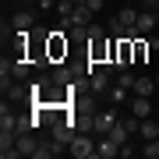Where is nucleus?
<instances>
[{
  "label": "nucleus",
  "instance_id": "nucleus-8",
  "mask_svg": "<svg viewBox=\"0 0 159 159\" xmlns=\"http://www.w3.org/2000/svg\"><path fill=\"white\" fill-rule=\"evenodd\" d=\"M35 148H39V142L32 138V131L29 134H18V152L21 156H35Z\"/></svg>",
  "mask_w": 159,
  "mask_h": 159
},
{
  "label": "nucleus",
  "instance_id": "nucleus-14",
  "mask_svg": "<svg viewBox=\"0 0 159 159\" xmlns=\"http://www.w3.org/2000/svg\"><path fill=\"white\" fill-rule=\"evenodd\" d=\"M120 25H124V29H131V25H138V11H134V7H120Z\"/></svg>",
  "mask_w": 159,
  "mask_h": 159
},
{
  "label": "nucleus",
  "instance_id": "nucleus-6",
  "mask_svg": "<svg viewBox=\"0 0 159 159\" xmlns=\"http://www.w3.org/2000/svg\"><path fill=\"white\" fill-rule=\"evenodd\" d=\"M156 21H159V14H156V11H138V32H142V35H152Z\"/></svg>",
  "mask_w": 159,
  "mask_h": 159
},
{
  "label": "nucleus",
  "instance_id": "nucleus-7",
  "mask_svg": "<svg viewBox=\"0 0 159 159\" xmlns=\"http://www.w3.org/2000/svg\"><path fill=\"white\" fill-rule=\"evenodd\" d=\"M131 113H134V117H152V102H148V96H134V99H131Z\"/></svg>",
  "mask_w": 159,
  "mask_h": 159
},
{
  "label": "nucleus",
  "instance_id": "nucleus-16",
  "mask_svg": "<svg viewBox=\"0 0 159 159\" xmlns=\"http://www.w3.org/2000/svg\"><path fill=\"white\" fill-rule=\"evenodd\" d=\"M142 156H145V159H159V138H152V142H145Z\"/></svg>",
  "mask_w": 159,
  "mask_h": 159
},
{
  "label": "nucleus",
  "instance_id": "nucleus-1",
  "mask_svg": "<svg viewBox=\"0 0 159 159\" xmlns=\"http://www.w3.org/2000/svg\"><path fill=\"white\" fill-rule=\"evenodd\" d=\"M67 152H71L74 159H89V156L96 159V156H99V148L92 145V138L85 134V131H78V134L71 138V145H67Z\"/></svg>",
  "mask_w": 159,
  "mask_h": 159
},
{
  "label": "nucleus",
  "instance_id": "nucleus-17",
  "mask_svg": "<svg viewBox=\"0 0 159 159\" xmlns=\"http://www.w3.org/2000/svg\"><path fill=\"white\" fill-rule=\"evenodd\" d=\"M134 81H138V78H134V74H131V71L124 67V71H120V81H117V85H124L127 92H134Z\"/></svg>",
  "mask_w": 159,
  "mask_h": 159
},
{
  "label": "nucleus",
  "instance_id": "nucleus-9",
  "mask_svg": "<svg viewBox=\"0 0 159 159\" xmlns=\"http://www.w3.org/2000/svg\"><path fill=\"white\" fill-rule=\"evenodd\" d=\"M11 25H14V32H29L32 29V11H18L11 18Z\"/></svg>",
  "mask_w": 159,
  "mask_h": 159
},
{
  "label": "nucleus",
  "instance_id": "nucleus-13",
  "mask_svg": "<svg viewBox=\"0 0 159 159\" xmlns=\"http://www.w3.org/2000/svg\"><path fill=\"white\" fill-rule=\"evenodd\" d=\"M156 92V78H138L134 81V96H152Z\"/></svg>",
  "mask_w": 159,
  "mask_h": 159
},
{
  "label": "nucleus",
  "instance_id": "nucleus-19",
  "mask_svg": "<svg viewBox=\"0 0 159 159\" xmlns=\"http://www.w3.org/2000/svg\"><path fill=\"white\" fill-rule=\"evenodd\" d=\"M102 35H106V32H102L99 25H89V39H102Z\"/></svg>",
  "mask_w": 159,
  "mask_h": 159
},
{
  "label": "nucleus",
  "instance_id": "nucleus-10",
  "mask_svg": "<svg viewBox=\"0 0 159 159\" xmlns=\"http://www.w3.org/2000/svg\"><path fill=\"white\" fill-rule=\"evenodd\" d=\"M11 71H14V78H18V81H25V78H29V60L14 53V57H11Z\"/></svg>",
  "mask_w": 159,
  "mask_h": 159
},
{
  "label": "nucleus",
  "instance_id": "nucleus-18",
  "mask_svg": "<svg viewBox=\"0 0 159 159\" xmlns=\"http://www.w3.org/2000/svg\"><path fill=\"white\" fill-rule=\"evenodd\" d=\"M124 99H127V89H124V85L110 89V102H113V106H117V102H124Z\"/></svg>",
  "mask_w": 159,
  "mask_h": 159
},
{
  "label": "nucleus",
  "instance_id": "nucleus-20",
  "mask_svg": "<svg viewBox=\"0 0 159 159\" xmlns=\"http://www.w3.org/2000/svg\"><path fill=\"white\" fill-rule=\"evenodd\" d=\"M35 4H39L43 11H57V0H35Z\"/></svg>",
  "mask_w": 159,
  "mask_h": 159
},
{
  "label": "nucleus",
  "instance_id": "nucleus-5",
  "mask_svg": "<svg viewBox=\"0 0 159 159\" xmlns=\"http://www.w3.org/2000/svg\"><path fill=\"white\" fill-rule=\"evenodd\" d=\"M96 148H99V159H113V156H120V145H117L110 134H99Z\"/></svg>",
  "mask_w": 159,
  "mask_h": 159
},
{
  "label": "nucleus",
  "instance_id": "nucleus-3",
  "mask_svg": "<svg viewBox=\"0 0 159 159\" xmlns=\"http://www.w3.org/2000/svg\"><path fill=\"white\" fill-rule=\"evenodd\" d=\"M117 124H120V120H117V113H113V110H102V113H96V117H92V131H96V134H110Z\"/></svg>",
  "mask_w": 159,
  "mask_h": 159
},
{
  "label": "nucleus",
  "instance_id": "nucleus-15",
  "mask_svg": "<svg viewBox=\"0 0 159 159\" xmlns=\"http://www.w3.org/2000/svg\"><path fill=\"white\" fill-rule=\"evenodd\" d=\"M74 7H78V4H71V0H57V14H60V21H67V18L74 14Z\"/></svg>",
  "mask_w": 159,
  "mask_h": 159
},
{
  "label": "nucleus",
  "instance_id": "nucleus-21",
  "mask_svg": "<svg viewBox=\"0 0 159 159\" xmlns=\"http://www.w3.org/2000/svg\"><path fill=\"white\" fill-rule=\"evenodd\" d=\"M85 4L92 7V11H102V0H85Z\"/></svg>",
  "mask_w": 159,
  "mask_h": 159
},
{
  "label": "nucleus",
  "instance_id": "nucleus-23",
  "mask_svg": "<svg viewBox=\"0 0 159 159\" xmlns=\"http://www.w3.org/2000/svg\"><path fill=\"white\" fill-rule=\"evenodd\" d=\"M156 85H159V74H156Z\"/></svg>",
  "mask_w": 159,
  "mask_h": 159
},
{
  "label": "nucleus",
  "instance_id": "nucleus-11",
  "mask_svg": "<svg viewBox=\"0 0 159 159\" xmlns=\"http://www.w3.org/2000/svg\"><path fill=\"white\" fill-rule=\"evenodd\" d=\"M138 134H142L145 142H152V138H159V124H156L152 117H145V120H142V127H138Z\"/></svg>",
  "mask_w": 159,
  "mask_h": 159
},
{
  "label": "nucleus",
  "instance_id": "nucleus-4",
  "mask_svg": "<svg viewBox=\"0 0 159 159\" xmlns=\"http://www.w3.org/2000/svg\"><path fill=\"white\" fill-rule=\"evenodd\" d=\"M110 67H92L89 71V85H92V92H106L110 89V74H106Z\"/></svg>",
  "mask_w": 159,
  "mask_h": 159
},
{
  "label": "nucleus",
  "instance_id": "nucleus-22",
  "mask_svg": "<svg viewBox=\"0 0 159 159\" xmlns=\"http://www.w3.org/2000/svg\"><path fill=\"white\" fill-rule=\"evenodd\" d=\"M145 7H148V11H156V14H159V0H145Z\"/></svg>",
  "mask_w": 159,
  "mask_h": 159
},
{
  "label": "nucleus",
  "instance_id": "nucleus-2",
  "mask_svg": "<svg viewBox=\"0 0 159 159\" xmlns=\"http://www.w3.org/2000/svg\"><path fill=\"white\" fill-rule=\"evenodd\" d=\"M46 57H50V60H60V57H67V39H64V29L46 35Z\"/></svg>",
  "mask_w": 159,
  "mask_h": 159
},
{
  "label": "nucleus",
  "instance_id": "nucleus-12",
  "mask_svg": "<svg viewBox=\"0 0 159 159\" xmlns=\"http://www.w3.org/2000/svg\"><path fill=\"white\" fill-rule=\"evenodd\" d=\"M74 78H78V74H74L71 67H57V71H53V85H71Z\"/></svg>",
  "mask_w": 159,
  "mask_h": 159
}]
</instances>
